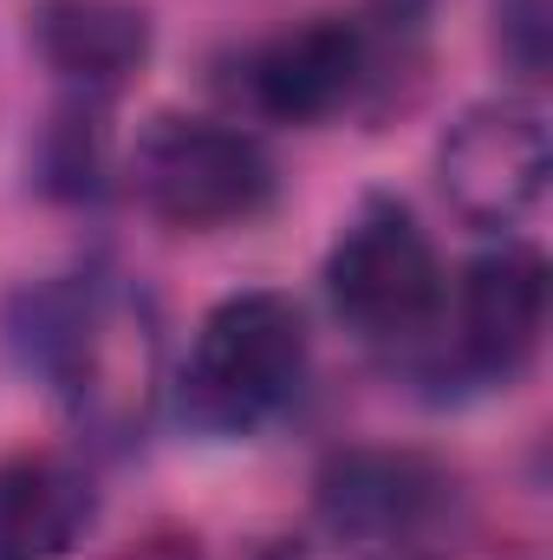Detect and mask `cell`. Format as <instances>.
<instances>
[{"label": "cell", "instance_id": "cell-1", "mask_svg": "<svg viewBox=\"0 0 553 560\" xmlns=\"http://www.w3.org/2000/svg\"><path fill=\"white\" fill-rule=\"evenodd\" d=\"M7 339L26 372H39L72 411L98 430H125L150 392V319L105 275H59L13 300Z\"/></svg>", "mask_w": 553, "mask_h": 560}, {"label": "cell", "instance_id": "cell-2", "mask_svg": "<svg viewBox=\"0 0 553 560\" xmlns=\"http://www.w3.org/2000/svg\"><path fill=\"white\" fill-rule=\"evenodd\" d=\"M306 313L274 293V287H248L228 293L202 313L189 365L176 378V405L202 436H255L299 398L306 385Z\"/></svg>", "mask_w": 553, "mask_h": 560}, {"label": "cell", "instance_id": "cell-3", "mask_svg": "<svg viewBox=\"0 0 553 560\" xmlns=\"http://www.w3.org/2000/svg\"><path fill=\"white\" fill-rule=\"evenodd\" d=\"M332 313L372 346H416L443 326L449 280L443 255L398 196H365L326 255Z\"/></svg>", "mask_w": 553, "mask_h": 560}, {"label": "cell", "instance_id": "cell-4", "mask_svg": "<svg viewBox=\"0 0 553 560\" xmlns=\"http://www.w3.org/2000/svg\"><path fill=\"white\" fill-rule=\"evenodd\" d=\"M131 189L156 222L209 235V229L255 222L274 202L280 170L268 143L242 125L163 112L143 125L138 150H131Z\"/></svg>", "mask_w": 553, "mask_h": 560}, {"label": "cell", "instance_id": "cell-5", "mask_svg": "<svg viewBox=\"0 0 553 560\" xmlns=\"http://www.w3.org/2000/svg\"><path fill=\"white\" fill-rule=\"evenodd\" d=\"M548 163H553V138H548V112L534 98H482L436 143L443 196L475 229H515L541 202Z\"/></svg>", "mask_w": 553, "mask_h": 560}, {"label": "cell", "instance_id": "cell-6", "mask_svg": "<svg viewBox=\"0 0 553 560\" xmlns=\"http://www.w3.org/2000/svg\"><path fill=\"white\" fill-rule=\"evenodd\" d=\"M378 79V39L352 13H313L242 59V92L274 125H326Z\"/></svg>", "mask_w": 553, "mask_h": 560}, {"label": "cell", "instance_id": "cell-7", "mask_svg": "<svg viewBox=\"0 0 553 560\" xmlns=\"http://www.w3.org/2000/svg\"><path fill=\"white\" fill-rule=\"evenodd\" d=\"M443 502H449L443 469L411 450H339L319 469V522L332 541L358 555H411L436 528Z\"/></svg>", "mask_w": 553, "mask_h": 560}, {"label": "cell", "instance_id": "cell-8", "mask_svg": "<svg viewBox=\"0 0 553 560\" xmlns=\"http://www.w3.org/2000/svg\"><path fill=\"white\" fill-rule=\"evenodd\" d=\"M548 332V261L528 242L475 255L456 287V365L482 385H515Z\"/></svg>", "mask_w": 553, "mask_h": 560}, {"label": "cell", "instance_id": "cell-9", "mask_svg": "<svg viewBox=\"0 0 553 560\" xmlns=\"http://www.w3.org/2000/svg\"><path fill=\"white\" fill-rule=\"evenodd\" d=\"M33 52L79 92L111 98L143 72L156 26L138 0H33Z\"/></svg>", "mask_w": 553, "mask_h": 560}, {"label": "cell", "instance_id": "cell-10", "mask_svg": "<svg viewBox=\"0 0 553 560\" xmlns=\"http://www.w3.org/2000/svg\"><path fill=\"white\" fill-rule=\"evenodd\" d=\"M98 522L92 476L59 450L0 456V560H72Z\"/></svg>", "mask_w": 553, "mask_h": 560}, {"label": "cell", "instance_id": "cell-11", "mask_svg": "<svg viewBox=\"0 0 553 560\" xmlns=\"http://www.w3.org/2000/svg\"><path fill=\"white\" fill-rule=\"evenodd\" d=\"M105 98H66L39 143V189L59 202H92L105 189Z\"/></svg>", "mask_w": 553, "mask_h": 560}, {"label": "cell", "instance_id": "cell-12", "mask_svg": "<svg viewBox=\"0 0 553 560\" xmlns=\"http://www.w3.org/2000/svg\"><path fill=\"white\" fill-rule=\"evenodd\" d=\"M111 560H209L202 555V541L196 535H176V528H156V535H138V541H125Z\"/></svg>", "mask_w": 553, "mask_h": 560}]
</instances>
